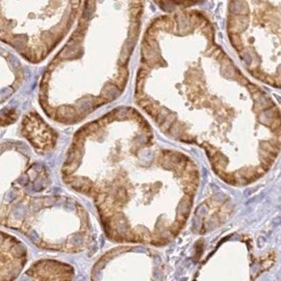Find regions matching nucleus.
I'll return each mask as SVG.
<instances>
[{
  "instance_id": "nucleus-1",
  "label": "nucleus",
  "mask_w": 281,
  "mask_h": 281,
  "mask_svg": "<svg viewBox=\"0 0 281 281\" xmlns=\"http://www.w3.org/2000/svg\"><path fill=\"white\" fill-rule=\"evenodd\" d=\"M143 6L144 0L85 1L76 29L46 71L48 109L85 73L109 70L125 86Z\"/></svg>"
},
{
  "instance_id": "nucleus-2",
  "label": "nucleus",
  "mask_w": 281,
  "mask_h": 281,
  "mask_svg": "<svg viewBox=\"0 0 281 281\" xmlns=\"http://www.w3.org/2000/svg\"><path fill=\"white\" fill-rule=\"evenodd\" d=\"M81 0H0V39L39 63L62 42Z\"/></svg>"
},
{
  "instance_id": "nucleus-3",
  "label": "nucleus",
  "mask_w": 281,
  "mask_h": 281,
  "mask_svg": "<svg viewBox=\"0 0 281 281\" xmlns=\"http://www.w3.org/2000/svg\"><path fill=\"white\" fill-rule=\"evenodd\" d=\"M227 33L242 54H279L280 0H230Z\"/></svg>"
},
{
  "instance_id": "nucleus-4",
  "label": "nucleus",
  "mask_w": 281,
  "mask_h": 281,
  "mask_svg": "<svg viewBox=\"0 0 281 281\" xmlns=\"http://www.w3.org/2000/svg\"><path fill=\"white\" fill-rule=\"evenodd\" d=\"M156 4L164 12H172L176 10L186 9L198 5L204 0H154Z\"/></svg>"
}]
</instances>
